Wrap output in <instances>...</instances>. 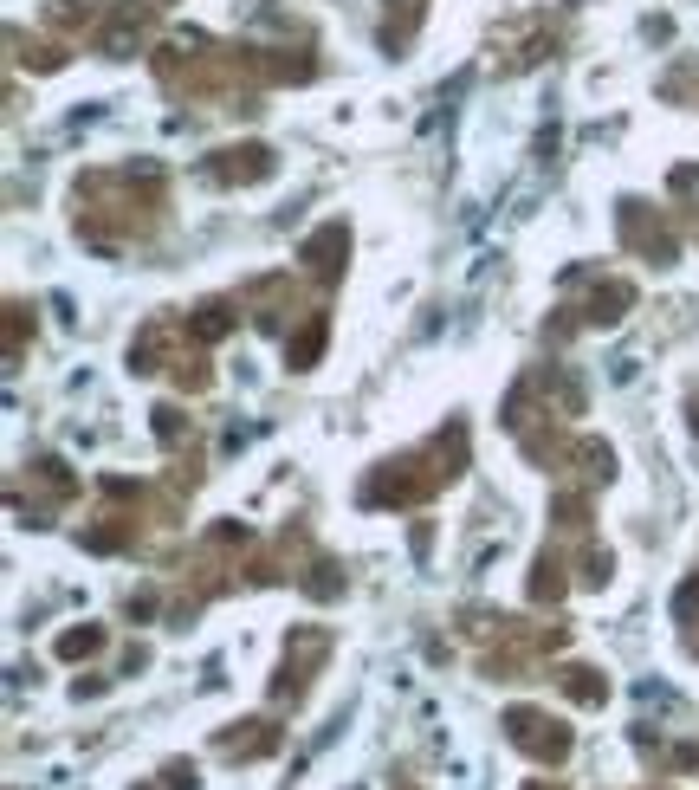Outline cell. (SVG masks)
Returning <instances> with one entry per match:
<instances>
[{"label": "cell", "instance_id": "6da1fadb", "mask_svg": "<svg viewBox=\"0 0 699 790\" xmlns=\"http://www.w3.org/2000/svg\"><path fill=\"white\" fill-rule=\"evenodd\" d=\"M505 726H512V745H525L531 758H564L570 752V732L557 726V719H544V713H525V706H518Z\"/></svg>", "mask_w": 699, "mask_h": 790}, {"label": "cell", "instance_id": "7a4b0ae2", "mask_svg": "<svg viewBox=\"0 0 699 790\" xmlns=\"http://www.w3.org/2000/svg\"><path fill=\"white\" fill-rule=\"evenodd\" d=\"M564 687H570V693H577V700H589V706H596V700H602V693H609V687H602V680H596V674H589V667H564Z\"/></svg>", "mask_w": 699, "mask_h": 790}, {"label": "cell", "instance_id": "3957f363", "mask_svg": "<svg viewBox=\"0 0 699 790\" xmlns=\"http://www.w3.org/2000/svg\"><path fill=\"white\" fill-rule=\"evenodd\" d=\"M98 642H104L98 629H72V635H65V642H59V655H72V661H78V655H91V648H98Z\"/></svg>", "mask_w": 699, "mask_h": 790}]
</instances>
